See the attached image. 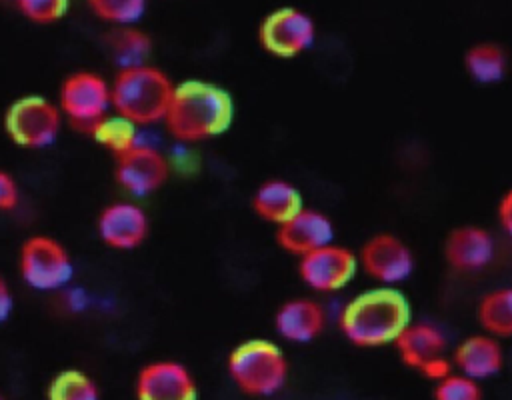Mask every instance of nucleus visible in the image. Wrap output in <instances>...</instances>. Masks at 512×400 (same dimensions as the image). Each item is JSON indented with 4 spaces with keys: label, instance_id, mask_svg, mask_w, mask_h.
<instances>
[{
    "label": "nucleus",
    "instance_id": "obj_2",
    "mask_svg": "<svg viewBox=\"0 0 512 400\" xmlns=\"http://www.w3.org/2000/svg\"><path fill=\"white\" fill-rule=\"evenodd\" d=\"M412 322V306L406 294L394 286H372L352 296L338 312L340 334L358 348H382L394 344Z\"/></svg>",
    "mask_w": 512,
    "mask_h": 400
},
{
    "label": "nucleus",
    "instance_id": "obj_26",
    "mask_svg": "<svg viewBox=\"0 0 512 400\" xmlns=\"http://www.w3.org/2000/svg\"><path fill=\"white\" fill-rule=\"evenodd\" d=\"M434 400H482V388L478 380L454 370L446 378L434 382Z\"/></svg>",
    "mask_w": 512,
    "mask_h": 400
},
{
    "label": "nucleus",
    "instance_id": "obj_13",
    "mask_svg": "<svg viewBox=\"0 0 512 400\" xmlns=\"http://www.w3.org/2000/svg\"><path fill=\"white\" fill-rule=\"evenodd\" d=\"M446 264L460 274L486 270L496 256V240L480 224H460L452 228L442 244Z\"/></svg>",
    "mask_w": 512,
    "mask_h": 400
},
{
    "label": "nucleus",
    "instance_id": "obj_31",
    "mask_svg": "<svg viewBox=\"0 0 512 400\" xmlns=\"http://www.w3.org/2000/svg\"><path fill=\"white\" fill-rule=\"evenodd\" d=\"M14 294L6 278L0 274V324H4L14 312Z\"/></svg>",
    "mask_w": 512,
    "mask_h": 400
},
{
    "label": "nucleus",
    "instance_id": "obj_18",
    "mask_svg": "<svg viewBox=\"0 0 512 400\" xmlns=\"http://www.w3.org/2000/svg\"><path fill=\"white\" fill-rule=\"evenodd\" d=\"M304 206L300 188L286 178H268L256 186L250 198L252 212L272 226L284 224Z\"/></svg>",
    "mask_w": 512,
    "mask_h": 400
},
{
    "label": "nucleus",
    "instance_id": "obj_20",
    "mask_svg": "<svg viewBox=\"0 0 512 400\" xmlns=\"http://www.w3.org/2000/svg\"><path fill=\"white\" fill-rule=\"evenodd\" d=\"M104 46L116 70L146 64L152 54V38L138 24L112 26L104 36Z\"/></svg>",
    "mask_w": 512,
    "mask_h": 400
},
{
    "label": "nucleus",
    "instance_id": "obj_29",
    "mask_svg": "<svg viewBox=\"0 0 512 400\" xmlns=\"http://www.w3.org/2000/svg\"><path fill=\"white\" fill-rule=\"evenodd\" d=\"M496 218H498L502 232L508 238H512V186L508 190H504V194L500 196L498 206H496Z\"/></svg>",
    "mask_w": 512,
    "mask_h": 400
},
{
    "label": "nucleus",
    "instance_id": "obj_30",
    "mask_svg": "<svg viewBox=\"0 0 512 400\" xmlns=\"http://www.w3.org/2000/svg\"><path fill=\"white\" fill-rule=\"evenodd\" d=\"M450 372H454V366H452V360L446 358V354L430 360L426 366L420 368V374L426 376L432 382H438V380L446 378Z\"/></svg>",
    "mask_w": 512,
    "mask_h": 400
},
{
    "label": "nucleus",
    "instance_id": "obj_23",
    "mask_svg": "<svg viewBox=\"0 0 512 400\" xmlns=\"http://www.w3.org/2000/svg\"><path fill=\"white\" fill-rule=\"evenodd\" d=\"M140 128L132 124L130 120L118 116V114H108L92 132L90 136L104 148L108 150L114 158L122 156L124 152L132 150L140 142Z\"/></svg>",
    "mask_w": 512,
    "mask_h": 400
},
{
    "label": "nucleus",
    "instance_id": "obj_15",
    "mask_svg": "<svg viewBox=\"0 0 512 400\" xmlns=\"http://www.w3.org/2000/svg\"><path fill=\"white\" fill-rule=\"evenodd\" d=\"M328 242H334L332 218L310 206H302L292 218L276 226V244L286 254L300 258Z\"/></svg>",
    "mask_w": 512,
    "mask_h": 400
},
{
    "label": "nucleus",
    "instance_id": "obj_8",
    "mask_svg": "<svg viewBox=\"0 0 512 400\" xmlns=\"http://www.w3.org/2000/svg\"><path fill=\"white\" fill-rule=\"evenodd\" d=\"M356 256L358 268L378 286L400 288L416 270L410 244L394 232H374L362 242Z\"/></svg>",
    "mask_w": 512,
    "mask_h": 400
},
{
    "label": "nucleus",
    "instance_id": "obj_27",
    "mask_svg": "<svg viewBox=\"0 0 512 400\" xmlns=\"http://www.w3.org/2000/svg\"><path fill=\"white\" fill-rule=\"evenodd\" d=\"M14 6L28 22L38 26L56 24L68 12V0H14Z\"/></svg>",
    "mask_w": 512,
    "mask_h": 400
},
{
    "label": "nucleus",
    "instance_id": "obj_32",
    "mask_svg": "<svg viewBox=\"0 0 512 400\" xmlns=\"http://www.w3.org/2000/svg\"><path fill=\"white\" fill-rule=\"evenodd\" d=\"M0 400H4V398H2V394H0Z\"/></svg>",
    "mask_w": 512,
    "mask_h": 400
},
{
    "label": "nucleus",
    "instance_id": "obj_28",
    "mask_svg": "<svg viewBox=\"0 0 512 400\" xmlns=\"http://www.w3.org/2000/svg\"><path fill=\"white\" fill-rule=\"evenodd\" d=\"M20 204V184L16 176L0 168V212H12Z\"/></svg>",
    "mask_w": 512,
    "mask_h": 400
},
{
    "label": "nucleus",
    "instance_id": "obj_6",
    "mask_svg": "<svg viewBox=\"0 0 512 400\" xmlns=\"http://www.w3.org/2000/svg\"><path fill=\"white\" fill-rule=\"evenodd\" d=\"M56 104L74 130L88 134L112 114L110 80L94 70H74L60 82Z\"/></svg>",
    "mask_w": 512,
    "mask_h": 400
},
{
    "label": "nucleus",
    "instance_id": "obj_22",
    "mask_svg": "<svg viewBox=\"0 0 512 400\" xmlns=\"http://www.w3.org/2000/svg\"><path fill=\"white\" fill-rule=\"evenodd\" d=\"M476 320L482 332L498 340L512 338V286L484 292L476 306Z\"/></svg>",
    "mask_w": 512,
    "mask_h": 400
},
{
    "label": "nucleus",
    "instance_id": "obj_24",
    "mask_svg": "<svg viewBox=\"0 0 512 400\" xmlns=\"http://www.w3.org/2000/svg\"><path fill=\"white\" fill-rule=\"evenodd\" d=\"M48 400H100V390L86 372L68 368L50 380Z\"/></svg>",
    "mask_w": 512,
    "mask_h": 400
},
{
    "label": "nucleus",
    "instance_id": "obj_7",
    "mask_svg": "<svg viewBox=\"0 0 512 400\" xmlns=\"http://www.w3.org/2000/svg\"><path fill=\"white\" fill-rule=\"evenodd\" d=\"M22 282L36 292L64 290L74 278V260L68 248L50 234L28 236L18 252Z\"/></svg>",
    "mask_w": 512,
    "mask_h": 400
},
{
    "label": "nucleus",
    "instance_id": "obj_14",
    "mask_svg": "<svg viewBox=\"0 0 512 400\" xmlns=\"http://www.w3.org/2000/svg\"><path fill=\"white\" fill-rule=\"evenodd\" d=\"M136 400H198V386L182 362L154 360L136 376Z\"/></svg>",
    "mask_w": 512,
    "mask_h": 400
},
{
    "label": "nucleus",
    "instance_id": "obj_17",
    "mask_svg": "<svg viewBox=\"0 0 512 400\" xmlns=\"http://www.w3.org/2000/svg\"><path fill=\"white\" fill-rule=\"evenodd\" d=\"M450 360L456 372L482 382L494 378L504 368V348L498 338L478 332L462 338Z\"/></svg>",
    "mask_w": 512,
    "mask_h": 400
},
{
    "label": "nucleus",
    "instance_id": "obj_1",
    "mask_svg": "<svg viewBox=\"0 0 512 400\" xmlns=\"http://www.w3.org/2000/svg\"><path fill=\"white\" fill-rule=\"evenodd\" d=\"M234 116V98L226 88L190 78L174 86L162 124L178 144H200L226 134Z\"/></svg>",
    "mask_w": 512,
    "mask_h": 400
},
{
    "label": "nucleus",
    "instance_id": "obj_21",
    "mask_svg": "<svg viewBox=\"0 0 512 400\" xmlns=\"http://www.w3.org/2000/svg\"><path fill=\"white\" fill-rule=\"evenodd\" d=\"M464 70L476 84H500L508 74V54L496 42H476L464 54Z\"/></svg>",
    "mask_w": 512,
    "mask_h": 400
},
{
    "label": "nucleus",
    "instance_id": "obj_11",
    "mask_svg": "<svg viewBox=\"0 0 512 400\" xmlns=\"http://www.w3.org/2000/svg\"><path fill=\"white\" fill-rule=\"evenodd\" d=\"M172 162L168 156L146 142H138L132 150L114 158V180L130 198H146L168 182Z\"/></svg>",
    "mask_w": 512,
    "mask_h": 400
},
{
    "label": "nucleus",
    "instance_id": "obj_25",
    "mask_svg": "<svg viewBox=\"0 0 512 400\" xmlns=\"http://www.w3.org/2000/svg\"><path fill=\"white\" fill-rule=\"evenodd\" d=\"M90 12L110 26L138 24L146 14L148 0H86Z\"/></svg>",
    "mask_w": 512,
    "mask_h": 400
},
{
    "label": "nucleus",
    "instance_id": "obj_19",
    "mask_svg": "<svg viewBox=\"0 0 512 400\" xmlns=\"http://www.w3.org/2000/svg\"><path fill=\"white\" fill-rule=\"evenodd\" d=\"M392 346L408 368L420 372V368L430 360L446 354L448 340L440 326L412 318V322L398 334Z\"/></svg>",
    "mask_w": 512,
    "mask_h": 400
},
{
    "label": "nucleus",
    "instance_id": "obj_9",
    "mask_svg": "<svg viewBox=\"0 0 512 400\" xmlns=\"http://www.w3.org/2000/svg\"><path fill=\"white\" fill-rule=\"evenodd\" d=\"M316 42L314 18L296 6H280L268 12L258 24L260 48L282 60L298 58Z\"/></svg>",
    "mask_w": 512,
    "mask_h": 400
},
{
    "label": "nucleus",
    "instance_id": "obj_10",
    "mask_svg": "<svg viewBox=\"0 0 512 400\" xmlns=\"http://www.w3.org/2000/svg\"><path fill=\"white\" fill-rule=\"evenodd\" d=\"M356 250L328 242L298 258L296 272L302 284L314 294H334L344 290L358 274Z\"/></svg>",
    "mask_w": 512,
    "mask_h": 400
},
{
    "label": "nucleus",
    "instance_id": "obj_12",
    "mask_svg": "<svg viewBox=\"0 0 512 400\" xmlns=\"http://www.w3.org/2000/svg\"><path fill=\"white\" fill-rule=\"evenodd\" d=\"M96 234L100 242L118 252L140 248L150 234V216L134 198L114 200L96 216Z\"/></svg>",
    "mask_w": 512,
    "mask_h": 400
},
{
    "label": "nucleus",
    "instance_id": "obj_5",
    "mask_svg": "<svg viewBox=\"0 0 512 400\" xmlns=\"http://www.w3.org/2000/svg\"><path fill=\"white\" fill-rule=\"evenodd\" d=\"M62 124L64 116L56 100L42 94H26L12 100L2 118L8 140L24 150L50 148L58 140Z\"/></svg>",
    "mask_w": 512,
    "mask_h": 400
},
{
    "label": "nucleus",
    "instance_id": "obj_16",
    "mask_svg": "<svg viewBox=\"0 0 512 400\" xmlns=\"http://www.w3.org/2000/svg\"><path fill=\"white\" fill-rule=\"evenodd\" d=\"M326 310L312 296L284 300L274 312L276 334L292 344L314 342L326 328Z\"/></svg>",
    "mask_w": 512,
    "mask_h": 400
},
{
    "label": "nucleus",
    "instance_id": "obj_3",
    "mask_svg": "<svg viewBox=\"0 0 512 400\" xmlns=\"http://www.w3.org/2000/svg\"><path fill=\"white\" fill-rule=\"evenodd\" d=\"M174 86L176 82L150 62L118 68L110 80L112 112L138 128L162 124Z\"/></svg>",
    "mask_w": 512,
    "mask_h": 400
},
{
    "label": "nucleus",
    "instance_id": "obj_4",
    "mask_svg": "<svg viewBox=\"0 0 512 400\" xmlns=\"http://www.w3.org/2000/svg\"><path fill=\"white\" fill-rule=\"evenodd\" d=\"M228 376L248 396L268 398L288 380V360L280 344L270 338H248L236 344L226 360Z\"/></svg>",
    "mask_w": 512,
    "mask_h": 400
}]
</instances>
